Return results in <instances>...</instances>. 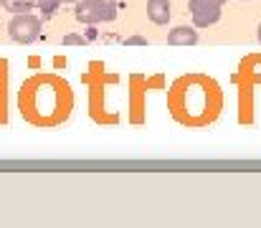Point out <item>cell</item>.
Returning <instances> with one entry per match:
<instances>
[{"label":"cell","instance_id":"6da1fadb","mask_svg":"<svg viewBox=\"0 0 261 228\" xmlns=\"http://www.w3.org/2000/svg\"><path fill=\"white\" fill-rule=\"evenodd\" d=\"M74 15L79 23L96 26V23H109L117 18V3L114 0H79L74 8Z\"/></svg>","mask_w":261,"mask_h":228},{"label":"cell","instance_id":"7a4b0ae2","mask_svg":"<svg viewBox=\"0 0 261 228\" xmlns=\"http://www.w3.org/2000/svg\"><path fill=\"white\" fill-rule=\"evenodd\" d=\"M41 31H43V23H41V18L33 15V13H15L13 20L8 23L10 38H13L15 43H23V46L38 41V38H41Z\"/></svg>","mask_w":261,"mask_h":228},{"label":"cell","instance_id":"3957f363","mask_svg":"<svg viewBox=\"0 0 261 228\" xmlns=\"http://www.w3.org/2000/svg\"><path fill=\"white\" fill-rule=\"evenodd\" d=\"M168 43L170 46H195L198 43V31L195 26H177L168 33Z\"/></svg>","mask_w":261,"mask_h":228},{"label":"cell","instance_id":"277c9868","mask_svg":"<svg viewBox=\"0 0 261 228\" xmlns=\"http://www.w3.org/2000/svg\"><path fill=\"white\" fill-rule=\"evenodd\" d=\"M173 10H170V0H147V18L155 26H165L170 20Z\"/></svg>","mask_w":261,"mask_h":228},{"label":"cell","instance_id":"5b68a950","mask_svg":"<svg viewBox=\"0 0 261 228\" xmlns=\"http://www.w3.org/2000/svg\"><path fill=\"white\" fill-rule=\"evenodd\" d=\"M190 15H193L195 28H208V26H216L221 20V8H203V10H195Z\"/></svg>","mask_w":261,"mask_h":228},{"label":"cell","instance_id":"8992f818","mask_svg":"<svg viewBox=\"0 0 261 228\" xmlns=\"http://www.w3.org/2000/svg\"><path fill=\"white\" fill-rule=\"evenodd\" d=\"M0 5L10 13H28V10H33L36 0H0Z\"/></svg>","mask_w":261,"mask_h":228},{"label":"cell","instance_id":"52a82bcc","mask_svg":"<svg viewBox=\"0 0 261 228\" xmlns=\"http://www.w3.org/2000/svg\"><path fill=\"white\" fill-rule=\"evenodd\" d=\"M226 0H190L188 3V10L195 13V10H203V8H223Z\"/></svg>","mask_w":261,"mask_h":228},{"label":"cell","instance_id":"ba28073f","mask_svg":"<svg viewBox=\"0 0 261 228\" xmlns=\"http://www.w3.org/2000/svg\"><path fill=\"white\" fill-rule=\"evenodd\" d=\"M61 3H64V0H36V5H38V10H41L43 15H54Z\"/></svg>","mask_w":261,"mask_h":228},{"label":"cell","instance_id":"9c48e42d","mask_svg":"<svg viewBox=\"0 0 261 228\" xmlns=\"http://www.w3.org/2000/svg\"><path fill=\"white\" fill-rule=\"evenodd\" d=\"M64 46H84L87 43V38L84 36H79V33H69V36H64V41H61Z\"/></svg>","mask_w":261,"mask_h":228},{"label":"cell","instance_id":"30bf717a","mask_svg":"<svg viewBox=\"0 0 261 228\" xmlns=\"http://www.w3.org/2000/svg\"><path fill=\"white\" fill-rule=\"evenodd\" d=\"M124 43H127V46H147V38H142V36H129Z\"/></svg>","mask_w":261,"mask_h":228},{"label":"cell","instance_id":"8fae6325","mask_svg":"<svg viewBox=\"0 0 261 228\" xmlns=\"http://www.w3.org/2000/svg\"><path fill=\"white\" fill-rule=\"evenodd\" d=\"M64 3H79V0H64Z\"/></svg>","mask_w":261,"mask_h":228},{"label":"cell","instance_id":"7c38bea8","mask_svg":"<svg viewBox=\"0 0 261 228\" xmlns=\"http://www.w3.org/2000/svg\"><path fill=\"white\" fill-rule=\"evenodd\" d=\"M259 43H261V26H259Z\"/></svg>","mask_w":261,"mask_h":228}]
</instances>
